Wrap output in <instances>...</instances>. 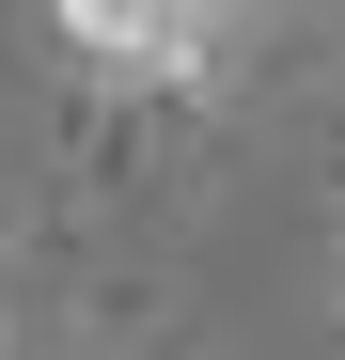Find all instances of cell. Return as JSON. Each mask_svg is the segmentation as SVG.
I'll list each match as a JSON object with an SVG mask.
<instances>
[{"instance_id":"6da1fadb","label":"cell","mask_w":345,"mask_h":360,"mask_svg":"<svg viewBox=\"0 0 345 360\" xmlns=\"http://www.w3.org/2000/svg\"><path fill=\"white\" fill-rule=\"evenodd\" d=\"M63 47H94L110 79L204 94L220 79V0H63Z\"/></svg>"}]
</instances>
